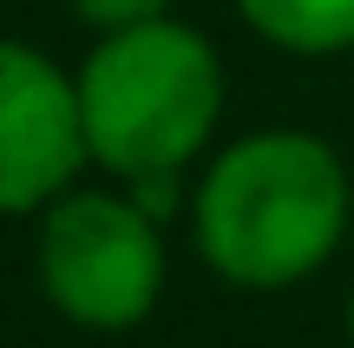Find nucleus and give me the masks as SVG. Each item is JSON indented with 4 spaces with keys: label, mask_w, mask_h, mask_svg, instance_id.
<instances>
[{
    "label": "nucleus",
    "mask_w": 354,
    "mask_h": 348,
    "mask_svg": "<svg viewBox=\"0 0 354 348\" xmlns=\"http://www.w3.org/2000/svg\"><path fill=\"white\" fill-rule=\"evenodd\" d=\"M348 165L315 131H250L197 184V250L236 289H289L342 250Z\"/></svg>",
    "instance_id": "nucleus-1"
},
{
    "label": "nucleus",
    "mask_w": 354,
    "mask_h": 348,
    "mask_svg": "<svg viewBox=\"0 0 354 348\" xmlns=\"http://www.w3.org/2000/svg\"><path fill=\"white\" fill-rule=\"evenodd\" d=\"M86 152L112 178H177L223 118V59L184 20H138L105 33L79 66Z\"/></svg>",
    "instance_id": "nucleus-2"
},
{
    "label": "nucleus",
    "mask_w": 354,
    "mask_h": 348,
    "mask_svg": "<svg viewBox=\"0 0 354 348\" xmlns=\"http://www.w3.org/2000/svg\"><path fill=\"white\" fill-rule=\"evenodd\" d=\"M39 289L79 329H138L165 296V230L131 191H66L39 217Z\"/></svg>",
    "instance_id": "nucleus-3"
},
{
    "label": "nucleus",
    "mask_w": 354,
    "mask_h": 348,
    "mask_svg": "<svg viewBox=\"0 0 354 348\" xmlns=\"http://www.w3.org/2000/svg\"><path fill=\"white\" fill-rule=\"evenodd\" d=\"M79 165H92L79 79L39 46L0 33V217L46 210L73 191Z\"/></svg>",
    "instance_id": "nucleus-4"
},
{
    "label": "nucleus",
    "mask_w": 354,
    "mask_h": 348,
    "mask_svg": "<svg viewBox=\"0 0 354 348\" xmlns=\"http://www.w3.org/2000/svg\"><path fill=\"white\" fill-rule=\"evenodd\" d=\"M236 13L282 53L328 59L354 46V0H236Z\"/></svg>",
    "instance_id": "nucleus-5"
},
{
    "label": "nucleus",
    "mask_w": 354,
    "mask_h": 348,
    "mask_svg": "<svg viewBox=\"0 0 354 348\" xmlns=\"http://www.w3.org/2000/svg\"><path fill=\"white\" fill-rule=\"evenodd\" d=\"M79 20H92L99 33H118V26H138V20H165L171 0H73Z\"/></svg>",
    "instance_id": "nucleus-6"
},
{
    "label": "nucleus",
    "mask_w": 354,
    "mask_h": 348,
    "mask_svg": "<svg viewBox=\"0 0 354 348\" xmlns=\"http://www.w3.org/2000/svg\"><path fill=\"white\" fill-rule=\"evenodd\" d=\"M348 336H354V302H348Z\"/></svg>",
    "instance_id": "nucleus-7"
}]
</instances>
